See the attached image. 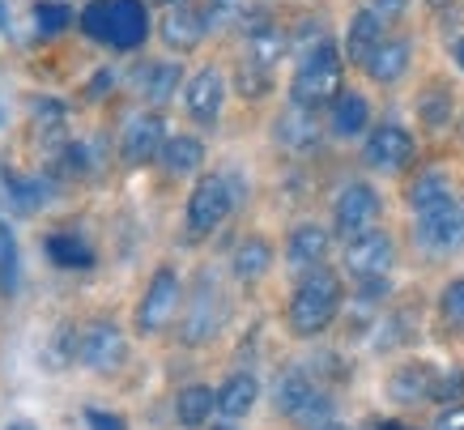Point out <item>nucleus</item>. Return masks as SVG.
Listing matches in <instances>:
<instances>
[{"instance_id":"f257e3e1","label":"nucleus","mask_w":464,"mask_h":430,"mask_svg":"<svg viewBox=\"0 0 464 430\" xmlns=\"http://www.w3.org/2000/svg\"><path fill=\"white\" fill-rule=\"evenodd\" d=\"M341 311V278L333 269H311L307 278L298 281L295 298H290V333L295 337H320Z\"/></svg>"},{"instance_id":"f03ea898","label":"nucleus","mask_w":464,"mask_h":430,"mask_svg":"<svg viewBox=\"0 0 464 430\" xmlns=\"http://www.w3.org/2000/svg\"><path fill=\"white\" fill-rule=\"evenodd\" d=\"M341 77H345V64H341V52L324 39L320 47H311L307 56L298 60L295 82H290V94L303 107H324L341 94Z\"/></svg>"},{"instance_id":"7ed1b4c3","label":"nucleus","mask_w":464,"mask_h":430,"mask_svg":"<svg viewBox=\"0 0 464 430\" xmlns=\"http://www.w3.org/2000/svg\"><path fill=\"white\" fill-rule=\"evenodd\" d=\"M273 405H277V414L295 417L298 426H307V430H320L324 422L333 417V401L315 388V379H311L303 366H295V371H285L282 379H277Z\"/></svg>"},{"instance_id":"20e7f679","label":"nucleus","mask_w":464,"mask_h":430,"mask_svg":"<svg viewBox=\"0 0 464 430\" xmlns=\"http://www.w3.org/2000/svg\"><path fill=\"white\" fill-rule=\"evenodd\" d=\"M235 188L226 175H200L192 196H188V235L192 239H205L213 235L218 226L230 218V209H235Z\"/></svg>"},{"instance_id":"39448f33","label":"nucleus","mask_w":464,"mask_h":430,"mask_svg":"<svg viewBox=\"0 0 464 430\" xmlns=\"http://www.w3.org/2000/svg\"><path fill=\"white\" fill-rule=\"evenodd\" d=\"M179 307H183L179 273H175V269H158L154 278H150V286H145V298L137 303V328H141L145 337L162 333V328L175 324Z\"/></svg>"},{"instance_id":"423d86ee","label":"nucleus","mask_w":464,"mask_h":430,"mask_svg":"<svg viewBox=\"0 0 464 430\" xmlns=\"http://www.w3.org/2000/svg\"><path fill=\"white\" fill-rule=\"evenodd\" d=\"M418 243L426 251H460L464 248V200L460 196H448V200H439V205L422 209L418 213Z\"/></svg>"},{"instance_id":"0eeeda50","label":"nucleus","mask_w":464,"mask_h":430,"mask_svg":"<svg viewBox=\"0 0 464 430\" xmlns=\"http://www.w3.org/2000/svg\"><path fill=\"white\" fill-rule=\"evenodd\" d=\"M392 239L388 230H375V226H366L358 235L345 239V269H350L353 281H366V278H388V269H392Z\"/></svg>"},{"instance_id":"6e6552de","label":"nucleus","mask_w":464,"mask_h":430,"mask_svg":"<svg viewBox=\"0 0 464 430\" xmlns=\"http://www.w3.org/2000/svg\"><path fill=\"white\" fill-rule=\"evenodd\" d=\"M77 358H82V366H90V371H99V375L120 371L128 358V341L111 319H94L82 333V341H77Z\"/></svg>"},{"instance_id":"1a4fd4ad","label":"nucleus","mask_w":464,"mask_h":430,"mask_svg":"<svg viewBox=\"0 0 464 430\" xmlns=\"http://www.w3.org/2000/svg\"><path fill=\"white\" fill-rule=\"evenodd\" d=\"M162 145H167L162 115L141 112L128 120L124 137H120V158H124L128 167H145V162H158V158H162Z\"/></svg>"},{"instance_id":"9d476101","label":"nucleus","mask_w":464,"mask_h":430,"mask_svg":"<svg viewBox=\"0 0 464 430\" xmlns=\"http://www.w3.org/2000/svg\"><path fill=\"white\" fill-rule=\"evenodd\" d=\"M222 328V290L213 286L209 278H200L192 303H188V316H183V341L188 346H205L213 341Z\"/></svg>"},{"instance_id":"9b49d317","label":"nucleus","mask_w":464,"mask_h":430,"mask_svg":"<svg viewBox=\"0 0 464 430\" xmlns=\"http://www.w3.org/2000/svg\"><path fill=\"white\" fill-rule=\"evenodd\" d=\"M375 218H380V192L371 183H345L337 205H333V226L350 239L366 226H375Z\"/></svg>"},{"instance_id":"f8f14e48","label":"nucleus","mask_w":464,"mask_h":430,"mask_svg":"<svg viewBox=\"0 0 464 430\" xmlns=\"http://www.w3.org/2000/svg\"><path fill=\"white\" fill-rule=\"evenodd\" d=\"M413 137H409V128L401 124H380L371 137H366V167L371 171H405L409 162H413Z\"/></svg>"},{"instance_id":"ddd939ff","label":"nucleus","mask_w":464,"mask_h":430,"mask_svg":"<svg viewBox=\"0 0 464 430\" xmlns=\"http://www.w3.org/2000/svg\"><path fill=\"white\" fill-rule=\"evenodd\" d=\"M222 103H226V77L218 69H200L192 82L183 85V107L197 124H213L222 115Z\"/></svg>"},{"instance_id":"4468645a","label":"nucleus","mask_w":464,"mask_h":430,"mask_svg":"<svg viewBox=\"0 0 464 430\" xmlns=\"http://www.w3.org/2000/svg\"><path fill=\"white\" fill-rule=\"evenodd\" d=\"M435 388H439V375L430 362H405V366H396L392 379H388V396H392L396 405L435 401Z\"/></svg>"},{"instance_id":"2eb2a0df","label":"nucleus","mask_w":464,"mask_h":430,"mask_svg":"<svg viewBox=\"0 0 464 430\" xmlns=\"http://www.w3.org/2000/svg\"><path fill=\"white\" fill-rule=\"evenodd\" d=\"M150 39V9L141 0H111V47L132 52Z\"/></svg>"},{"instance_id":"dca6fc26","label":"nucleus","mask_w":464,"mask_h":430,"mask_svg":"<svg viewBox=\"0 0 464 430\" xmlns=\"http://www.w3.org/2000/svg\"><path fill=\"white\" fill-rule=\"evenodd\" d=\"M205 30H209V17L200 14V9L170 5L167 22H162V43H167L170 52H192V47H200Z\"/></svg>"},{"instance_id":"f3484780","label":"nucleus","mask_w":464,"mask_h":430,"mask_svg":"<svg viewBox=\"0 0 464 430\" xmlns=\"http://www.w3.org/2000/svg\"><path fill=\"white\" fill-rule=\"evenodd\" d=\"M324 256H328V230L324 226H298V230H290V239H285V260H290V269H298V273H311V269H320Z\"/></svg>"},{"instance_id":"a211bd4d","label":"nucleus","mask_w":464,"mask_h":430,"mask_svg":"<svg viewBox=\"0 0 464 430\" xmlns=\"http://www.w3.org/2000/svg\"><path fill=\"white\" fill-rule=\"evenodd\" d=\"M409 60H413V47H409V39H383L375 52H371V60H366L362 69L371 73V82L380 85H392L401 82L409 73Z\"/></svg>"},{"instance_id":"6ab92c4d","label":"nucleus","mask_w":464,"mask_h":430,"mask_svg":"<svg viewBox=\"0 0 464 430\" xmlns=\"http://www.w3.org/2000/svg\"><path fill=\"white\" fill-rule=\"evenodd\" d=\"M282 56H285V30L282 26H273V22H256V26H247V60H243V64L273 73Z\"/></svg>"},{"instance_id":"aec40b11","label":"nucleus","mask_w":464,"mask_h":430,"mask_svg":"<svg viewBox=\"0 0 464 430\" xmlns=\"http://www.w3.org/2000/svg\"><path fill=\"white\" fill-rule=\"evenodd\" d=\"M277 141L285 150H311L320 141V120H315V107H303V103H290V112H282L277 120Z\"/></svg>"},{"instance_id":"412c9836","label":"nucleus","mask_w":464,"mask_h":430,"mask_svg":"<svg viewBox=\"0 0 464 430\" xmlns=\"http://www.w3.org/2000/svg\"><path fill=\"white\" fill-rule=\"evenodd\" d=\"M179 82H183V69L175 60H158V64H145V69L137 73V90H141V98L154 103V107H162V103H170V98L179 94Z\"/></svg>"},{"instance_id":"4be33fe9","label":"nucleus","mask_w":464,"mask_h":430,"mask_svg":"<svg viewBox=\"0 0 464 430\" xmlns=\"http://www.w3.org/2000/svg\"><path fill=\"white\" fill-rule=\"evenodd\" d=\"M333 115H328V128L337 132V137H358L366 124H371V103H366L358 90H341L333 103Z\"/></svg>"},{"instance_id":"5701e85b","label":"nucleus","mask_w":464,"mask_h":430,"mask_svg":"<svg viewBox=\"0 0 464 430\" xmlns=\"http://www.w3.org/2000/svg\"><path fill=\"white\" fill-rule=\"evenodd\" d=\"M383 43V22L371 9H362V14L350 22V34H345V56L353 60V64H366L371 60V52Z\"/></svg>"},{"instance_id":"b1692460","label":"nucleus","mask_w":464,"mask_h":430,"mask_svg":"<svg viewBox=\"0 0 464 430\" xmlns=\"http://www.w3.org/2000/svg\"><path fill=\"white\" fill-rule=\"evenodd\" d=\"M218 409V392L205 388V384H192V388H183L175 396V417H179V426L197 430L209 422V414Z\"/></svg>"},{"instance_id":"393cba45","label":"nucleus","mask_w":464,"mask_h":430,"mask_svg":"<svg viewBox=\"0 0 464 430\" xmlns=\"http://www.w3.org/2000/svg\"><path fill=\"white\" fill-rule=\"evenodd\" d=\"M256 396H260V384H256L252 375H230L222 388H218V414H222V417L252 414Z\"/></svg>"},{"instance_id":"a878e982","label":"nucleus","mask_w":464,"mask_h":430,"mask_svg":"<svg viewBox=\"0 0 464 430\" xmlns=\"http://www.w3.org/2000/svg\"><path fill=\"white\" fill-rule=\"evenodd\" d=\"M158 162L167 167V175H197L200 162H205V145L197 137H167Z\"/></svg>"},{"instance_id":"bb28decb","label":"nucleus","mask_w":464,"mask_h":430,"mask_svg":"<svg viewBox=\"0 0 464 430\" xmlns=\"http://www.w3.org/2000/svg\"><path fill=\"white\" fill-rule=\"evenodd\" d=\"M268 264H273V248H268L265 239H243L239 248H235L230 269H235L239 281H260L268 273Z\"/></svg>"},{"instance_id":"cd10ccee","label":"nucleus","mask_w":464,"mask_h":430,"mask_svg":"<svg viewBox=\"0 0 464 430\" xmlns=\"http://www.w3.org/2000/svg\"><path fill=\"white\" fill-rule=\"evenodd\" d=\"M47 256H52L56 269H90V264H94V248L82 243L77 235H69V230H60V235L47 239Z\"/></svg>"},{"instance_id":"c85d7f7f","label":"nucleus","mask_w":464,"mask_h":430,"mask_svg":"<svg viewBox=\"0 0 464 430\" xmlns=\"http://www.w3.org/2000/svg\"><path fill=\"white\" fill-rule=\"evenodd\" d=\"M448 196H456V192H451V183H448V175H439V171H426L422 180L409 188V209H413V213H422V209L439 205V200H448Z\"/></svg>"},{"instance_id":"c756f323","label":"nucleus","mask_w":464,"mask_h":430,"mask_svg":"<svg viewBox=\"0 0 464 430\" xmlns=\"http://www.w3.org/2000/svg\"><path fill=\"white\" fill-rule=\"evenodd\" d=\"M5 188H9V196H14V205L22 209V213H34V209L47 205V196H52V188H47V180H22V175H9L5 180Z\"/></svg>"},{"instance_id":"7c9ffc66","label":"nucleus","mask_w":464,"mask_h":430,"mask_svg":"<svg viewBox=\"0 0 464 430\" xmlns=\"http://www.w3.org/2000/svg\"><path fill=\"white\" fill-rule=\"evenodd\" d=\"M17 269H22V256H17V239L14 230L0 222V290L14 294L17 290Z\"/></svg>"},{"instance_id":"2f4dec72","label":"nucleus","mask_w":464,"mask_h":430,"mask_svg":"<svg viewBox=\"0 0 464 430\" xmlns=\"http://www.w3.org/2000/svg\"><path fill=\"white\" fill-rule=\"evenodd\" d=\"M82 30L94 43H111V0H90L82 9Z\"/></svg>"},{"instance_id":"473e14b6","label":"nucleus","mask_w":464,"mask_h":430,"mask_svg":"<svg viewBox=\"0 0 464 430\" xmlns=\"http://www.w3.org/2000/svg\"><path fill=\"white\" fill-rule=\"evenodd\" d=\"M34 26H39L43 34H60V30L72 26V9L60 5V0H39V5H34Z\"/></svg>"},{"instance_id":"72a5a7b5","label":"nucleus","mask_w":464,"mask_h":430,"mask_svg":"<svg viewBox=\"0 0 464 430\" xmlns=\"http://www.w3.org/2000/svg\"><path fill=\"white\" fill-rule=\"evenodd\" d=\"M34 128H39L43 137H60V128H64V107H60L56 98H39V103H34Z\"/></svg>"},{"instance_id":"f704fd0d","label":"nucleus","mask_w":464,"mask_h":430,"mask_svg":"<svg viewBox=\"0 0 464 430\" xmlns=\"http://www.w3.org/2000/svg\"><path fill=\"white\" fill-rule=\"evenodd\" d=\"M439 307H443V316H448V324H456V328H464V278L448 281V290H443V298H439Z\"/></svg>"},{"instance_id":"c9c22d12","label":"nucleus","mask_w":464,"mask_h":430,"mask_svg":"<svg viewBox=\"0 0 464 430\" xmlns=\"http://www.w3.org/2000/svg\"><path fill=\"white\" fill-rule=\"evenodd\" d=\"M85 426L90 430H128V422L120 414H107V409H90V414H85Z\"/></svg>"},{"instance_id":"e433bc0d","label":"nucleus","mask_w":464,"mask_h":430,"mask_svg":"<svg viewBox=\"0 0 464 430\" xmlns=\"http://www.w3.org/2000/svg\"><path fill=\"white\" fill-rule=\"evenodd\" d=\"M435 430H464V401H451L448 409L435 417Z\"/></svg>"},{"instance_id":"4c0bfd02","label":"nucleus","mask_w":464,"mask_h":430,"mask_svg":"<svg viewBox=\"0 0 464 430\" xmlns=\"http://www.w3.org/2000/svg\"><path fill=\"white\" fill-rule=\"evenodd\" d=\"M401 9H405V0H375V5H371V14L380 17L383 26H388V22H396V17H401Z\"/></svg>"},{"instance_id":"58836bf2","label":"nucleus","mask_w":464,"mask_h":430,"mask_svg":"<svg viewBox=\"0 0 464 430\" xmlns=\"http://www.w3.org/2000/svg\"><path fill=\"white\" fill-rule=\"evenodd\" d=\"M235 9H239V0H209V5H205V17H209V26H213V22L230 17Z\"/></svg>"},{"instance_id":"ea45409f","label":"nucleus","mask_w":464,"mask_h":430,"mask_svg":"<svg viewBox=\"0 0 464 430\" xmlns=\"http://www.w3.org/2000/svg\"><path fill=\"white\" fill-rule=\"evenodd\" d=\"M451 56H456V64L464 69V39H456V47H451Z\"/></svg>"},{"instance_id":"a19ab883","label":"nucleus","mask_w":464,"mask_h":430,"mask_svg":"<svg viewBox=\"0 0 464 430\" xmlns=\"http://www.w3.org/2000/svg\"><path fill=\"white\" fill-rule=\"evenodd\" d=\"M375 430H413V426H405V422H380Z\"/></svg>"},{"instance_id":"79ce46f5","label":"nucleus","mask_w":464,"mask_h":430,"mask_svg":"<svg viewBox=\"0 0 464 430\" xmlns=\"http://www.w3.org/2000/svg\"><path fill=\"white\" fill-rule=\"evenodd\" d=\"M5 430H34L30 422H14V426H5Z\"/></svg>"},{"instance_id":"37998d69","label":"nucleus","mask_w":464,"mask_h":430,"mask_svg":"<svg viewBox=\"0 0 464 430\" xmlns=\"http://www.w3.org/2000/svg\"><path fill=\"white\" fill-rule=\"evenodd\" d=\"M320 430H341V426H337V422H324V426H320Z\"/></svg>"},{"instance_id":"c03bdc74","label":"nucleus","mask_w":464,"mask_h":430,"mask_svg":"<svg viewBox=\"0 0 464 430\" xmlns=\"http://www.w3.org/2000/svg\"><path fill=\"white\" fill-rule=\"evenodd\" d=\"M430 5H435V9H443V5H448V0H430Z\"/></svg>"},{"instance_id":"a18cd8bd","label":"nucleus","mask_w":464,"mask_h":430,"mask_svg":"<svg viewBox=\"0 0 464 430\" xmlns=\"http://www.w3.org/2000/svg\"><path fill=\"white\" fill-rule=\"evenodd\" d=\"M158 5H183V0H158Z\"/></svg>"},{"instance_id":"49530a36","label":"nucleus","mask_w":464,"mask_h":430,"mask_svg":"<svg viewBox=\"0 0 464 430\" xmlns=\"http://www.w3.org/2000/svg\"><path fill=\"white\" fill-rule=\"evenodd\" d=\"M218 430H235V426H218Z\"/></svg>"},{"instance_id":"de8ad7c7","label":"nucleus","mask_w":464,"mask_h":430,"mask_svg":"<svg viewBox=\"0 0 464 430\" xmlns=\"http://www.w3.org/2000/svg\"><path fill=\"white\" fill-rule=\"evenodd\" d=\"M460 128H464V124H460Z\"/></svg>"}]
</instances>
